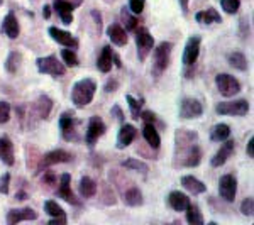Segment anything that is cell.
Here are the masks:
<instances>
[{
    "label": "cell",
    "instance_id": "cell-46",
    "mask_svg": "<svg viewBox=\"0 0 254 225\" xmlns=\"http://www.w3.org/2000/svg\"><path fill=\"white\" fill-rule=\"evenodd\" d=\"M112 115H116V118H117L119 122H121V124H124V122H126L124 112H122L119 105H114V107H112Z\"/></svg>",
    "mask_w": 254,
    "mask_h": 225
},
{
    "label": "cell",
    "instance_id": "cell-7",
    "mask_svg": "<svg viewBox=\"0 0 254 225\" xmlns=\"http://www.w3.org/2000/svg\"><path fill=\"white\" fill-rule=\"evenodd\" d=\"M105 130H107V125H105V122L102 120L100 117H97V115L90 117L88 125H87V132H85V142H87L90 147L95 146L98 137L104 136Z\"/></svg>",
    "mask_w": 254,
    "mask_h": 225
},
{
    "label": "cell",
    "instance_id": "cell-47",
    "mask_svg": "<svg viewBox=\"0 0 254 225\" xmlns=\"http://www.w3.org/2000/svg\"><path fill=\"white\" fill-rule=\"evenodd\" d=\"M92 17L93 20H95V24H97V29L98 32L102 31V15H100V12H97V10H92Z\"/></svg>",
    "mask_w": 254,
    "mask_h": 225
},
{
    "label": "cell",
    "instance_id": "cell-39",
    "mask_svg": "<svg viewBox=\"0 0 254 225\" xmlns=\"http://www.w3.org/2000/svg\"><path fill=\"white\" fill-rule=\"evenodd\" d=\"M19 63H20V55L17 51H12L9 55V58L5 61V69L9 73H15L19 68Z\"/></svg>",
    "mask_w": 254,
    "mask_h": 225
},
{
    "label": "cell",
    "instance_id": "cell-21",
    "mask_svg": "<svg viewBox=\"0 0 254 225\" xmlns=\"http://www.w3.org/2000/svg\"><path fill=\"white\" fill-rule=\"evenodd\" d=\"M2 29H3V32H5L7 38H10V39H17L19 38L20 27H19V20H17V17H15L14 12H9V14L3 17Z\"/></svg>",
    "mask_w": 254,
    "mask_h": 225
},
{
    "label": "cell",
    "instance_id": "cell-37",
    "mask_svg": "<svg viewBox=\"0 0 254 225\" xmlns=\"http://www.w3.org/2000/svg\"><path fill=\"white\" fill-rule=\"evenodd\" d=\"M61 58H63V63L68 64V66H78L80 61H78V56H76V53L73 51L71 48H66L61 51Z\"/></svg>",
    "mask_w": 254,
    "mask_h": 225
},
{
    "label": "cell",
    "instance_id": "cell-36",
    "mask_svg": "<svg viewBox=\"0 0 254 225\" xmlns=\"http://www.w3.org/2000/svg\"><path fill=\"white\" fill-rule=\"evenodd\" d=\"M121 17H122V22H124L127 31H136L137 29V19L130 14L129 9H126L124 7V9L121 10Z\"/></svg>",
    "mask_w": 254,
    "mask_h": 225
},
{
    "label": "cell",
    "instance_id": "cell-45",
    "mask_svg": "<svg viewBox=\"0 0 254 225\" xmlns=\"http://www.w3.org/2000/svg\"><path fill=\"white\" fill-rule=\"evenodd\" d=\"M139 118H142L144 122H149V124H154V122H156V115H154L153 112H149V110H144V112L139 113Z\"/></svg>",
    "mask_w": 254,
    "mask_h": 225
},
{
    "label": "cell",
    "instance_id": "cell-27",
    "mask_svg": "<svg viewBox=\"0 0 254 225\" xmlns=\"http://www.w3.org/2000/svg\"><path fill=\"white\" fill-rule=\"evenodd\" d=\"M107 36L116 46H126L127 44V34L119 24H110L107 27Z\"/></svg>",
    "mask_w": 254,
    "mask_h": 225
},
{
    "label": "cell",
    "instance_id": "cell-42",
    "mask_svg": "<svg viewBox=\"0 0 254 225\" xmlns=\"http://www.w3.org/2000/svg\"><path fill=\"white\" fill-rule=\"evenodd\" d=\"M253 212H254V200H253V196H248V198L241 203V214L246 217H251Z\"/></svg>",
    "mask_w": 254,
    "mask_h": 225
},
{
    "label": "cell",
    "instance_id": "cell-8",
    "mask_svg": "<svg viewBox=\"0 0 254 225\" xmlns=\"http://www.w3.org/2000/svg\"><path fill=\"white\" fill-rule=\"evenodd\" d=\"M237 193V179L234 174H224L219 179V195L224 202L232 203Z\"/></svg>",
    "mask_w": 254,
    "mask_h": 225
},
{
    "label": "cell",
    "instance_id": "cell-26",
    "mask_svg": "<svg viewBox=\"0 0 254 225\" xmlns=\"http://www.w3.org/2000/svg\"><path fill=\"white\" fill-rule=\"evenodd\" d=\"M195 19L196 22L200 24H220L222 22V17H220V14L217 12V9H214V7H208V9L205 10H200L195 14Z\"/></svg>",
    "mask_w": 254,
    "mask_h": 225
},
{
    "label": "cell",
    "instance_id": "cell-11",
    "mask_svg": "<svg viewBox=\"0 0 254 225\" xmlns=\"http://www.w3.org/2000/svg\"><path fill=\"white\" fill-rule=\"evenodd\" d=\"M203 113V107L202 104H200V100H196V98H183L182 104H180V117L182 118H187V120H190V118H198L202 117Z\"/></svg>",
    "mask_w": 254,
    "mask_h": 225
},
{
    "label": "cell",
    "instance_id": "cell-25",
    "mask_svg": "<svg viewBox=\"0 0 254 225\" xmlns=\"http://www.w3.org/2000/svg\"><path fill=\"white\" fill-rule=\"evenodd\" d=\"M114 64V51L110 46H104L102 48V53L97 59V68L100 69L102 73H109L112 69Z\"/></svg>",
    "mask_w": 254,
    "mask_h": 225
},
{
    "label": "cell",
    "instance_id": "cell-1",
    "mask_svg": "<svg viewBox=\"0 0 254 225\" xmlns=\"http://www.w3.org/2000/svg\"><path fill=\"white\" fill-rule=\"evenodd\" d=\"M97 92V83L92 78H83L76 81L71 88V104L76 109H85L92 104L93 97Z\"/></svg>",
    "mask_w": 254,
    "mask_h": 225
},
{
    "label": "cell",
    "instance_id": "cell-35",
    "mask_svg": "<svg viewBox=\"0 0 254 225\" xmlns=\"http://www.w3.org/2000/svg\"><path fill=\"white\" fill-rule=\"evenodd\" d=\"M122 166L127 168V169H134V171H141V173H147L149 171V168L144 161H139L136 158H130V159H126V161H122Z\"/></svg>",
    "mask_w": 254,
    "mask_h": 225
},
{
    "label": "cell",
    "instance_id": "cell-49",
    "mask_svg": "<svg viewBox=\"0 0 254 225\" xmlns=\"http://www.w3.org/2000/svg\"><path fill=\"white\" fill-rule=\"evenodd\" d=\"M117 87H119L117 80H112V78H110V80L107 81V85H105V92H107V93L116 92V88H117Z\"/></svg>",
    "mask_w": 254,
    "mask_h": 225
},
{
    "label": "cell",
    "instance_id": "cell-4",
    "mask_svg": "<svg viewBox=\"0 0 254 225\" xmlns=\"http://www.w3.org/2000/svg\"><path fill=\"white\" fill-rule=\"evenodd\" d=\"M215 112L220 115H234L243 117L249 112V102L248 100H234V102H220L217 104Z\"/></svg>",
    "mask_w": 254,
    "mask_h": 225
},
{
    "label": "cell",
    "instance_id": "cell-13",
    "mask_svg": "<svg viewBox=\"0 0 254 225\" xmlns=\"http://www.w3.org/2000/svg\"><path fill=\"white\" fill-rule=\"evenodd\" d=\"M234 151H236V142L231 141V139H225L224 144L220 146V149L217 151V153L214 154V158L210 159L212 168H220L222 165H225L227 159L234 154Z\"/></svg>",
    "mask_w": 254,
    "mask_h": 225
},
{
    "label": "cell",
    "instance_id": "cell-16",
    "mask_svg": "<svg viewBox=\"0 0 254 225\" xmlns=\"http://www.w3.org/2000/svg\"><path fill=\"white\" fill-rule=\"evenodd\" d=\"M69 183H71V176H69L68 173L61 174L60 188H58V196H60V198H63L64 202L71 203V205H80V202L75 198V195H73L71 188H69Z\"/></svg>",
    "mask_w": 254,
    "mask_h": 225
},
{
    "label": "cell",
    "instance_id": "cell-5",
    "mask_svg": "<svg viewBox=\"0 0 254 225\" xmlns=\"http://www.w3.org/2000/svg\"><path fill=\"white\" fill-rule=\"evenodd\" d=\"M215 85L219 88L220 95L231 98L237 95L241 92V83L239 80L234 78L232 75H227V73H220V75L215 76Z\"/></svg>",
    "mask_w": 254,
    "mask_h": 225
},
{
    "label": "cell",
    "instance_id": "cell-28",
    "mask_svg": "<svg viewBox=\"0 0 254 225\" xmlns=\"http://www.w3.org/2000/svg\"><path fill=\"white\" fill-rule=\"evenodd\" d=\"M142 136L147 141V144H149L153 149H158L159 144H161V137H159V132L154 127V124H149V122H146L144 124V129H142Z\"/></svg>",
    "mask_w": 254,
    "mask_h": 225
},
{
    "label": "cell",
    "instance_id": "cell-41",
    "mask_svg": "<svg viewBox=\"0 0 254 225\" xmlns=\"http://www.w3.org/2000/svg\"><path fill=\"white\" fill-rule=\"evenodd\" d=\"M10 118V104L0 100V124H5Z\"/></svg>",
    "mask_w": 254,
    "mask_h": 225
},
{
    "label": "cell",
    "instance_id": "cell-30",
    "mask_svg": "<svg viewBox=\"0 0 254 225\" xmlns=\"http://www.w3.org/2000/svg\"><path fill=\"white\" fill-rule=\"evenodd\" d=\"M80 195L83 198H92L97 195V183L90 176H83L80 179Z\"/></svg>",
    "mask_w": 254,
    "mask_h": 225
},
{
    "label": "cell",
    "instance_id": "cell-29",
    "mask_svg": "<svg viewBox=\"0 0 254 225\" xmlns=\"http://www.w3.org/2000/svg\"><path fill=\"white\" fill-rule=\"evenodd\" d=\"M122 200H124V203L129 207H139V205H142V193L137 186H130L129 190L122 193Z\"/></svg>",
    "mask_w": 254,
    "mask_h": 225
},
{
    "label": "cell",
    "instance_id": "cell-51",
    "mask_svg": "<svg viewBox=\"0 0 254 225\" xmlns=\"http://www.w3.org/2000/svg\"><path fill=\"white\" fill-rule=\"evenodd\" d=\"M44 181H46V183H49V185H53V183L56 181L55 174H53V173H49V171H48V174H46V176H44Z\"/></svg>",
    "mask_w": 254,
    "mask_h": 225
},
{
    "label": "cell",
    "instance_id": "cell-10",
    "mask_svg": "<svg viewBox=\"0 0 254 225\" xmlns=\"http://www.w3.org/2000/svg\"><path fill=\"white\" fill-rule=\"evenodd\" d=\"M200 43H202V38L200 36H190L185 44V51H183V64L187 68H191L198 59L200 55Z\"/></svg>",
    "mask_w": 254,
    "mask_h": 225
},
{
    "label": "cell",
    "instance_id": "cell-18",
    "mask_svg": "<svg viewBox=\"0 0 254 225\" xmlns=\"http://www.w3.org/2000/svg\"><path fill=\"white\" fill-rule=\"evenodd\" d=\"M136 134H137L136 127L124 122L121 130H119V134H117V149H126V147L129 146L134 139H136Z\"/></svg>",
    "mask_w": 254,
    "mask_h": 225
},
{
    "label": "cell",
    "instance_id": "cell-24",
    "mask_svg": "<svg viewBox=\"0 0 254 225\" xmlns=\"http://www.w3.org/2000/svg\"><path fill=\"white\" fill-rule=\"evenodd\" d=\"M182 185L187 191H190V193H193V195H202L207 191V185H203L198 178L191 176V174L182 176Z\"/></svg>",
    "mask_w": 254,
    "mask_h": 225
},
{
    "label": "cell",
    "instance_id": "cell-31",
    "mask_svg": "<svg viewBox=\"0 0 254 225\" xmlns=\"http://www.w3.org/2000/svg\"><path fill=\"white\" fill-rule=\"evenodd\" d=\"M227 61L232 68L239 69V71H246V69H248V58H246L243 53H239V51L229 53Z\"/></svg>",
    "mask_w": 254,
    "mask_h": 225
},
{
    "label": "cell",
    "instance_id": "cell-44",
    "mask_svg": "<svg viewBox=\"0 0 254 225\" xmlns=\"http://www.w3.org/2000/svg\"><path fill=\"white\" fill-rule=\"evenodd\" d=\"M9 188H10V174L3 173L2 176H0V193L7 195L9 193Z\"/></svg>",
    "mask_w": 254,
    "mask_h": 225
},
{
    "label": "cell",
    "instance_id": "cell-53",
    "mask_svg": "<svg viewBox=\"0 0 254 225\" xmlns=\"http://www.w3.org/2000/svg\"><path fill=\"white\" fill-rule=\"evenodd\" d=\"M43 15L46 19H49V15H51V7L49 5H44V9H43Z\"/></svg>",
    "mask_w": 254,
    "mask_h": 225
},
{
    "label": "cell",
    "instance_id": "cell-34",
    "mask_svg": "<svg viewBox=\"0 0 254 225\" xmlns=\"http://www.w3.org/2000/svg\"><path fill=\"white\" fill-rule=\"evenodd\" d=\"M126 100L129 102V109H130V113H132V118L134 120H139V113H141V109H142V105H144V100H142V98L136 100L132 95H126Z\"/></svg>",
    "mask_w": 254,
    "mask_h": 225
},
{
    "label": "cell",
    "instance_id": "cell-52",
    "mask_svg": "<svg viewBox=\"0 0 254 225\" xmlns=\"http://www.w3.org/2000/svg\"><path fill=\"white\" fill-rule=\"evenodd\" d=\"M178 2H180V7H182V10L187 14V12H188V3H190V0H178Z\"/></svg>",
    "mask_w": 254,
    "mask_h": 225
},
{
    "label": "cell",
    "instance_id": "cell-12",
    "mask_svg": "<svg viewBox=\"0 0 254 225\" xmlns=\"http://www.w3.org/2000/svg\"><path fill=\"white\" fill-rule=\"evenodd\" d=\"M78 124L80 122L76 120L71 112H64L63 115L60 117V129L66 141H78L80 139L78 134H76V125Z\"/></svg>",
    "mask_w": 254,
    "mask_h": 225
},
{
    "label": "cell",
    "instance_id": "cell-32",
    "mask_svg": "<svg viewBox=\"0 0 254 225\" xmlns=\"http://www.w3.org/2000/svg\"><path fill=\"white\" fill-rule=\"evenodd\" d=\"M229 136H231V127L227 124H217L210 130V139L215 142H224Z\"/></svg>",
    "mask_w": 254,
    "mask_h": 225
},
{
    "label": "cell",
    "instance_id": "cell-22",
    "mask_svg": "<svg viewBox=\"0 0 254 225\" xmlns=\"http://www.w3.org/2000/svg\"><path fill=\"white\" fill-rule=\"evenodd\" d=\"M168 203H170V207L175 212H185L187 207L190 205V198L185 193H182V191H171L168 195Z\"/></svg>",
    "mask_w": 254,
    "mask_h": 225
},
{
    "label": "cell",
    "instance_id": "cell-3",
    "mask_svg": "<svg viewBox=\"0 0 254 225\" xmlns=\"http://www.w3.org/2000/svg\"><path fill=\"white\" fill-rule=\"evenodd\" d=\"M36 66H38L39 73H44V75L49 76H63L66 73V66H64L61 61L56 58L55 55L44 56V58H38L36 59Z\"/></svg>",
    "mask_w": 254,
    "mask_h": 225
},
{
    "label": "cell",
    "instance_id": "cell-14",
    "mask_svg": "<svg viewBox=\"0 0 254 225\" xmlns=\"http://www.w3.org/2000/svg\"><path fill=\"white\" fill-rule=\"evenodd\" d=\"M38 219V212L32 208H12L7 212V224L17 225L19 222H27V220Z\"/></svg>",
    "mask_w": 254,
    "mask_h": 225
},
{
    "label": "cell",
    "instance_id": "cell-6",
    "mask_svg": "<svg viewBox=\"0 0 254 225\" xmlns=\"http://www.w3.org/2000/svg\"><path fill=\"white\" fill-rule=\"evenodd\" d=\"M136 46H137L139 61H144L146 56L153 51L154 38L151 36V32L147 31L146 27H139V29H136Z\"/></svg>",
    "mask_w": 254,
    "mask_h": 225
},
{
    "label": "cell",
    "instance_id": "cell-40",
    "mask_svg": "<svg viewBox=\"0 0 254 225\" xmlns=\"http://www.w3.org/2000/svg\"><path fill=\"white\" fill-rule=\"evenodd\" d=\"M220 5L227 14H236L241 9V0H220Z\"/></svg>",
    "mask_w": 254,
    "mask_h": 225
},
{
    "label": "cell",
    "instance_id": "cell-33",
    "mask_svg": "<svg viewBox=\"0 0 254 225\" xmlns=\"http://www.w3.org/2000/svg\"><path fill=\"white\" fill-rule=\"evenodd\" d=\"M187 222L191 224V225H203V217H202V212H200V208L193 205V203H190V205L187 207Z\"/></svg>",
    "mask_w": 254,
    "mask_h": 225
},
{
    "label": "cell",
    "instance_id": "cell-48",
    "mask_svg": "<svg viewBox=\"0 0 254 225\" xmlns=\"http://www.w3.org/2000/svg\"><path fill=\"white\" fill-rule=\"evenodd\" d=\"M66 224V215L63 217H53L51 220H49V225H64Z\"/></svg>",
    "mask_w": 254,
    "mask_h": 225
},
{
    "label": "cell",
    "instance_id": "cell-23",
    "mask_svg": "<svg viewBox=\"0 0 254 225\" xmlns=\"http://www.w3.org/2000/svg\"><path fill=\"white\" fill-rule=\"evenodd\" d=\"M200 161H202V151H200V147L195 142H190V146L187 147L185 158H183V166L195 168L200 165Z\"/></svg>",
    "mask_w": 254,
    "mask_h": 225
},
{
    "label": "cell",
    "instance_id": "cell-2",
    "mask_svg": "<svg viewBox=\"0 0 254 225\" xmlns=\"http://www.w3.org/2000/svg\"><path fill=\"white\" fill-rule=\"evenodd\" d=\"M171 49H173V43H168V41H163L159 43L156 49H154L153 55V75L159 78L163 75V71L168 68L170 64V56H171Z\"/></svg>",
    "mask_w": 254,
    "mask_h": 225
},
{
    "label": "cell",
    "instance_id": "cell-43",
    "mask_svg": "<svg viewBox=\"0 0 254 225\" xmlns=\"http://www.w3.org/2000/svg\"><path fill=\"white\" fill-rule=\"evenodd\" d=\"M144 5H146V0H129V10L134 15L141 14L144 10Z\"/></svg>",
    "mask_w": 254,
    "mask_h": 225
},
{
    "label": "cell",
    "instance_id": "cell-54",
    "mask_svg": "<svg viewBox=\"0 0 254 225\" xmlns=\"http://www.w3.org/2000/svg\"><path fill=\"white\" fill-rule=\"evenodd\" d=\"M15 198H17V200H26L27 193H26V191H17V193H15Z\"/></svg>",
    "mask_w": 254,
    "mask_h": 225
},
{
    "label": "cell",
    "instance_id": "cell-17",
    "mask_svg": "<svg viewBox=\"0 0 254 225\" xmlns=\"http://www.w3.org/2000/svg\"><path fill=\"white\" fill-rule=\"evenodd\" d=\"M51 109H53V100L48 95L38 97V100L32 104V112H34V115L38 117L39 120L48 118L49 113H51Z\"/></svg>",
    "mask_w": 254,
    "mask_h": 225
},
{
    "label": "cell",
    "instance_id": "cell-9",
    "mask_svg": "<svg viewBox=\"0 0 254 225\" xmlns=\"http://www.w3.org/2000/svg\"><path fill=\"white\" fill-rule=\"evenodd\" d=\"M71 159H73V156L68 153V151H64V149L49 151V153H46L43 158H41L38 169L43 171V169H46V168L53 166V165H60V163H69Z\"/></svg>",
    "mask_w": 254,
    "mask_h": 225
},
{
    "label": "cell",
    "instance_id": "cell-50",
    "mask_svg": "<svg viewBox=\"0 0 254 225\" xmlns=\"http://www.w3.org/2000/svg\"><path fill=\"white\" fill-rule=\"evenodd\" d=\"M253 144H254V141H253V137H251L248 141V156L251 158V159L254 158V146Z\"/></svg>",
    "mask_w": 254,
    "mask_h": 225
},
{
    "label": "cell",
    "instance_id": "cell-20",
    "mask_svg": "<svg viewBox=\"0 0 254 225\" xmlns=\"http://www.w3.org/2000/svg\"><path fill=\"white\" fill-rule=\"evenodd\" d=\"M0 161L7 166H14L15 158H14V144L7 136L0 137Z\"/></svg>",
    "mask_w": 254,
    "mask_h": 225
},
{
    "label": "cell",
    "instance_id": "cell-15",
    "mask_svg": "<svg viewBox=\"0 0 254 225\" xmlns=\"http://www.w3.org/2000/svg\"><path fill=\"white\" fill-rule=\"evenodd\" d=\"M49 32V36L53 38V41H56L58 44H61V46H64V48H76L78 46V41H76L75 38H73L69 32L66 31H63V29H58V27H55V26H51L48 29Z\"/></svg>",
    "mask_w": 254,
    "mask_h": 225
},
{
    "label": "cell",
    "instance_id": "cell-38",
    "mask_svg": "<svg viewBox=\"0 0 254 225\" xmlns=\"http://www.w3.org/2000/svg\"><path fill=\"white\" fill-rule=\"evenodd\" d=\"M44 212H46L49 217H63L64 215L63 208H61L56 202H53V200H46V202H44Z\"/></svg>",
    "mask_w": 254,
    "mask_h": 225
},
{
    "label": "cell",
    "instance_id": "cell-19",
    "mask_svg": "<svg viewBox=\"0 0 254 225\" xmlns=\"http://www.w3.org/2000/svg\"><path fill=\"white\" fill-rule=\"evenodd\" d=\"M73 9H75V5L68 0H55V10L58 12L61 22L64 26H69L73 22Z\"/></svg>",
    "mask_w": 254,
    "mask_h": 225
}]
</instances>
